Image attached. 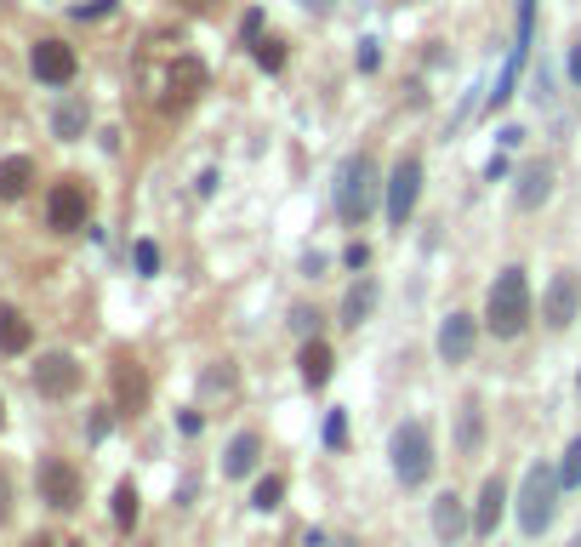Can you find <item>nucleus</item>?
I'll return each instance as SVG.
<instances>
[{"instance_id": "9b49d317", "label": "nucleus", "mask_w": 581, "mask_h": 547, "mask_svg": "<svg viewBox=\"0 0 581 547\" xmlns=\"http://www.w3.org/2000/svg\"><path fill=\"white\" fill-rule=\"evenodd\" d=\"M86 206H91V200H86V183H57V189H52V200H46V217H52V228L57 234H69V228H86Z\"/></svg>"}, {"instance_id": "cd10ccee", "label": "nucleus", "mask_w": 581, "mask_h": 547, "mask_svg": "<svg viewBox=\"0 0 581 547\" xmlns=\"http://www.w3.org/2000/svg\"><path fill=\"white\" fill-rule=\"evenodd\" d=\"M137 274H160V245H154V240H137Z\"/></svg>"}, {"instance_id": "dca6fc26", "label": "nucleus", "mask_w": 581, "mask_h": 547, "mask_svg": "<svg viewBox=\"0 0 581 547\" xmlns=\"http://www.w3.org/2000/svg\"><path fill=\"white\" fill-rule=\"evenodd\" d=\"M479 445H484V405H479V394H467L462 411H457V450L462 457H479Z\"/></svg>"}, {"instance_id": "2f4dec72", "label": "nucleus", "mask_w": 581, "mask_h": 547, "mask_svg": "<svg viewBox=\"0 0 581 547\" xmlns=\"http://www.w3.org/2000/svg\"><path fill=\"white\" fill-rule=\"evenodd\" d=\"M6 519H12V479L0 474V525H6Z\"/></svg>"}, {"instance_id": "20e7f679", "label": "nucleus", "mask_w": 581, "mask_h": 547, "mask_svg": "<svg viewBox=\"0 0 581 547\" xmlns=\"http://www.w3.org/2000/svg\"><path fill=\"white\" fill-rule=\"evenodd\" d=\"M559 467H530L525 484H519V530L525 536H542L547 525H553V513H559Z\"/></svg>"}, {"instance_id": "b1692460", "label": "nucleus", "mask_w": 581, "mask_h": 547, "mask_svg": "<svg viewBox=\"0 0 581 547\" xmlns=\"http://www.w3.org/2000/svg\"><path fill=\"white\" fill-rule=\"evenodd\" d=\"M279 496H286V479H279V474H262L257 491H251V508H257V513H274Z\"/></svg>"}, {"instance_id": "f8f14e48", "label": "nucleus", "mask_w": 581, "mask_h": 547, "mask_svg": "<svg viewBox=\"0 0 581 547\" xmlns=\"http://www.w3.org/2000/svg\"><path fill=\"white\" fill-rule=\"evenodd\" d=\"M501 508H508V479L491 474V479L479 484V502H474V536H479V542H491V536H496Z\"/></svg>"}, {"instance_id": "39448f33", "label": "nucleus", "mask_w": 581, "mask_h": 547, "mask_svg": "<svg viewBox=\"0 0 581 547\" xmlns=\"http://www.w3.org/2000/svg\"><path fill=\"white\" fill-rule=\"evenodd\" d=\"M416 200H422V160L416 154H399V166L388 171V223L394 228H405L411 223V211H416Z\"/></svg>"}, {"instance_id": "f257e3e1", "label": "nucleus", "mask_w": 581, "mask_h": 547, "mask_svg": "<svg viewBox=\"0 0 581 547\" xmlns=\"http://www.w3.org/2000/svg\"><path fill=\"white\" fill-rule=\"evenodd\" d=\"M382 194H388V183H382V171H376V160L371 154H348L342 171H337V217L348 228H365Z\"/></svg>"}, {"instance_id": "412c9836", "label": "nucleus", "mask_w": 581, "mask_h": 547, "mask_svg": "<svg viewBox=\"0 0 581 547\" xmlns=\"http://www.w3.org/2000/svg\"><path fill=\"white\" fill-rule=\"evenodd\" d=\"M296 365H303V382H308V388H325V382H331V365H337V359H331V342H320V337L303 342V359H296Z\"/></svg>"}, {"instance_id": "473e14b6", "label": "nucleus", "mask_w": 581, "mask_h": 547, "mask_svg": "<svg viewBox=\"0 0 581 547\" xmlns=\"http://www.w3.org/2000/svg\"><path fill=\"white\" fill-rule=\"evenodd\" d=\"M103 12H115V0H91V6H81L74 18H103Z\"/></svg>"}, {"instance_id": "a211bd4d", "label": "nucleus", "mask_w": 581, "mask_h": 547, "mask_svg": "<svg viewBox=\"0 0 581 547\" xmlns=\"http://www.w3.org/2000/svg\"><path fill=\"white\" fill-rule=\"evenodd\" d=\"M29 189H35V160H29V154L0 160V200H23Z\"/></svg>"}, {"instance_id": "2eb2a0df", "label": "nucleus", "mask_w": 581, "mask_h": 547, "mask_svg": "<svg viewBox=\"0 0 581 547\" xmlns=\"http://www.w3.org/2000/svg\"><path fill=\"white\" fill-rule=\"evenodd\" d=\"M200 86H206V69H200L194 57H183V64L171 69V81H166V108H188L200 98Z\"/></svg>"}, {"instance_id": "c03bdc74", "label": "nucleus", "mask_w": 581, "mask_h": 547, "mask_svg": "<svg viewBox=\"0 0 581 547\" xmlns=\"http://www.w3.org/2000/svg\"><path fill=\"white\" fill-rule=\"evenodd\" d=\"M576 388H581V382H576Z\"/></svg>"}, {"instance_id": "c85d7f7f", "label": "nucleus", "mask_w": 581, "mask_h": 547, "mask_svg": "<svg viewBox=\"0 0 581 547\" xmlns=\"http://www.w3.org/2000/svg\"><path fill=\"white\" fill-rule=\"evenodd\" d=\"M325 445H331V450L348 445V422H342V411H331V422H325Z\"/></svg>"}, {"instance_id": "e433bc0d", "label": "nucleus", "mask_w": 581, "mask_h": 547, "mask_svg": "<svg viewBox=\"0 0 581 547\" xmlns=\"http://www.w3.org/2000/svg\"><path fill=\"white\" fill-rule=\"evenodd\" d=\"M331 6H337V0H303V12H313V18H325Z\"/></svg>"}, {"instance_id": "c756f323", "label": "nucleus", "mask_w": 581, "mask_h": 547, "mask_svg": "<svg viewBox=\"0 0 581 547\" xmlns=\"http://www.w3.org/2000/svg\"><path fill=\"white\" fill-rule=\"evenodd\" d=\"M342 257H348V269H365V262H371V245H365V240H354Z\"/></svg>"}, {"instance_id": "a19ab883", "label": "nucleus", "mask_w": 581, "mask_h": 547, "mask_svg": "<svg viewBox=\"0 0 581 547\" xmlns=\"http://www.w3.org/2000/svg\"><path fill=\"white\" fill-rule=\"evenodd\" d=\"M188 6H194V12H200V6H217V0H188Z\"/></svg>"}, {"instance_id": "f3484780", "label": "nucleus", "mask_w": 581, "mask_h": 547, "mask_svg": "<svg viewBox=\"0 0 581 547\" xmlns=\"http://www.w3.org/2000/svg\"><path fill=\"white\" fill-rule=\"evenodd\" d=\"M467 530H474V525H467V513H462V502H457V496H439V502H433V536L439 542H445V547H457L462 536H467Z\"/></svg>"}, {"instance_id": "9d476101", "label": "nucleus", "mask_w": 581, "mask_h": 547, "mask_svg": "<svg viewBox=\"0 0 581 547\" xmlns=\"http://www.w3.org/2000/svg\"><path fill=\"white\" fill-rule=\"evenodd\" d=\"M29 69H35V81H46V86H69V81H74V46H63V40H35Z\"/></svg>"}, {"instance_id": "6e6552de", "label": "nucleus", "mask_w": 581, "mask_h": 547, "mask_svg": "<svg viewBox=\"0 0 581 547\" xmlns=\"http://www.w3.org/2000/svg\"><path fill=\"white\" fill-rule=\"evenodd\" d=\"M81 382H86V371H81V359L74 354H40V365H35V388L46 399H69V394H81Z\"/></svg>"}, {"instance_id": "423d86ee", "label": "nucleus", "mask_w": 581, "mask_h": 547, "mask_svg": "<svg viewBox=\"0 0 581 547\" xmlns=\"http://www.w3.org/2000/svg\"><path fill=\"white\" fill-rule=\"evenodd\" d=\"M576 314H581V274L559 269L542 291V320H547V331H570Z\"/></svg>"}, {"instance_id": "0eeeda50", "label": "nucleus", "mask_w": 581, "mask_h": 547, "mask_svg": "<svg viewBox=\"0 0 581 547\" xmlns=\"http://www.w3.org/2000/svg\"><path fill=\"white\" fill-rule=\"evenodd\" d=\"M35 484H40V502L46 508H81V474H74L63 457H40V474H35Z\"/></svg>"}, {"instance_id": "c9c22d12", "label": "nucleus", "mask_w": 581, "mask_h": 547, "mask_svg": "<svg viewBox=\"0 0 581 547\" xmlns=\"http://www.w3.org/2000/svg\"><path fill=\"white\" fill-rule=\"evenodd\" d=\"M303 274L320 279V274H325V257H320V252H308V257H303Z\"/></svg>"}, {"instance_id": "79ce46f5", "label": "nucleus", "mask_w": 581, "mask_h": 547, "mask_svg": "<svg viewBox=\"0 0 581 547\" xmlns=\"http://www.w3.org/2000/svg\"><path fill=\"white\" fill-rule=\"evenodd\" d=\"M0 422H6V405H0Z\"/></svg>"}, {"instance_id": "4c0bfd02", "label": "nucleus", "mask_w": 581, "mask_h": 547, "mask_svg": "<svg viewBox=\"0 0 581 547\" xmlns=\"http://www.w3.org/2000/svg\"><path fill=\"white\" fill-rule=\"evenodd\" d=\"M570 81L581 86V40H576V52H570Z\"/></svg>"}, {"instance_id": "4be33fe9", "label": "nucleus", "mask_w": 581, "mask_h": 547, "mask_svg": "<svg viewBox=\"0 0 581 547\" xmlns=\"http://www.w3.org/2000/svg\"><path fill=\"white\" fill-rule=\"evenodd\" d=\"M29 337H35V331H29V320L12 303H0V354H23Z\"/></svg>"}, {"instance_id": "f03ea898", "label": "nucleus", "mask_w": 581, "mask_h": 547, "mask_svg": "<svg viewBox=\"0 0 581 547\" xmlns=\"http://www.w3.org/2000/svg\"><path fill=\"white\" fill-rule=\"evenodd\" d=\"M484 325H491V337H501V342L525 337V325H530V279H525V269H501L496 274L491 296H484Z\"/></svg>"}, {"instance_id": "aec40b11", "label": "nucleus", "mask_w": 581, "mask_h": 547, "mask_svg": "<svg viewBox=\"0 0 581 547\" xmlns=\"http://www.w3.org/2000/svg\"><path fill=\"white\" fill-rule=\"evenodd\" d=\"M371 308H376V279H354L348 296H342V325L359 331V325L371 320Z\"/></svg>"}, {"instance_id": "5701e85b", "label": "nucleus", "mask_w": 581, "mask_h": 547, "mask_svg": "<svg viewBox=\"0 0 581 547\" xmlns=\"http://www.w3.org/2000/svg\"><path fill=\"white\" fill-rule=\"evenodd\" d=\"M52 132H57V137H81V132H86V103L69 98V103L52 115Z\"/></svg>"}, {"instance_id": "58836bf2", "label": "nucleus", "mask_w": 581, "mask_h": 547, "mask_svg": "<svg viewBox=\"0 0 581 547\" xmlns=\"http://www.w3.org/2000/svg\"><path fill=\"white\" fill-rule=\"evenodd\" d=\"M23 547H57V542H52V536H29Z\"/></svg>"}, {"instance_id": "ddd939ff", "label": "nucleus", "mask_w": 581, "mask_h": 547, "mask_svg": "<svg viewBox=\"0 0 581 547\" xmlns=\"http://www.w3.org/2000/svg\"><path fill=\"white\" fill-rule=\"evenodd\" d=\"M547 194H553V166L530 160V166L519 171V189H513V206H519V211H536V206H547Z\"/></svg>"}, {"instance_id": "bb28decb", "label": "nucleus", "mask_w": 581, "mask_h": 547, "mask_svg": "<svg viewBox=\"0 0 581 547\" xmlns=\"http://www.w3.org/2000/svg\"><path fill=\"white\" fill-rule=\"evenodd\" d=\"M257 64L269 74H279V69H286V46H279V40H257Z\"/></svg>"}, {"instance_id": "7ed1b4c3", "label": "nucleus", "mask_w": 581, "mask_h": 547, "mask_svg": "<svg viewBox=\"0 0 581 547\" xmlns=\"http://www.w3.org/2000/svg\"><path fill=\"white\" fill-rule=\"evenodd\" d=\"M388 457H394V479L405 484V491H416V484H428L433 479V428L422 416L411 422H399L394 428V440H388Z\"/></svg>"}, {"instance_id": "ea45409f", "label": "nucleus", "mask_w": 581, "mask_h": 547, "mask_svg": "<svg viewBox=\"0 0 581 547\" xmlns=\"http://www.w3.org/2000/svg\"><path fill=\"white\" fill-rule=\"evenodd\" d=\"M325 547H359V542L354 536H337V542H325Z\"/></svg>"}, {"instance_id": "a878e982", "label": "nucleus", "mask_w": 581, "mask_h": 547, "mask_svg": "<svg viewBox=\"0 0 581 547\" xmlns=\"http://www.w3.org/2000/svg\"><path fill=\"white\" fill-rule=\"evenodd\" d=\"M559 484H564V491H576V484H581V433H576L570 445H564V462H559Z\"/></svg>"}, {"instance_id": "7c9ffc66", "label": "nucleus", "mask_w": 581, "mask_h": 547, "mask_svg": "<svg viewBox=\"0 0 581 547\" xmlns=\"http://www.w3.org/2000/svg\"><path fill=\"white\" fill-rule=\"evenodd\" d=\"M376 64H382V52H376V40H365V46H359V69H365V74H371Z\"/></svg>"}, {"instance_id": "f704fd0d", "label": "nucleus", "mask_w": 581, "mask_h": 547, "mask_svg": "<svg viewBox=\"0 0 581 547\" xmlns=\"http://www.w3.org/2000/svg\"><path fill=\"white\" fill-rule=\"evenodd\" d=\"M313 320H320L313 308H296V314H291V325H296V331H313Z\"/></svg>"}, {"instance_id": "6ab92c4d", "label": "nucleus", "mask_w": 581, "mask_h": 547, "mask_svg": "<svg viewBox=\"0 0 581 547\" xmlns=\"http://www.w3.org/2000/svg\"><path fill=\"white\" fill-rule=\"evenodd\" d=\"M115 394H120V411H143L149 382H143V371H137L132 359H115Z\"/></svg>"}, {"instance_id": "72a5a7b5", "label": "nucleus", "mask_w": 581, "mask_h": 547, "mask_svg": "<svg viewBox=\"0 0 581 547\" xmlns=\"http://www.w3.org/2000/svg\"><path fill=\"white\" fill-rule=\"evenodd\" d=\"M257 29H262V12H245V23H240V35H245V40H257Z\"/></svg>"}, {"instance_id": "37998d69", "label": "nucleus", "mask_w": 581, "mask_h": 547, "mask_svg": "<svg viewBox=\"0 0 581 547\" xmlns=\"http://www.w3.org/2000/svg\"><path fill=\"white\" fill-rule=\"evenodd\" d=\"M399 6H405V0H399Z\"/></svg>"}, {"instance_id": "393cba45", "label": "nucleus", "mask_w": 581, "mask_h": 547, "mask_svg": "<svg viewBox=\"0 0 581 547\" xmlns=\"http://www.w3.org/2000/svg\"><path fill=\"white\" fill-rule=\"evenodd\" d=\"M115 525H120V530L137 525V484H132V479L115 484Z\"/></svg>"}, {"instance_id": "4468645a", "label": "nucleus", "mask_w": 581, "mask_h": 547, "mask_svg": "<svg viewBox=\"0 0 581 547\" xmlns=\"http://www.w3.org/2000/svg\"><path fill=\"white\" fill-rule=\"evenodd\" d=\"M257 462H262V433H234V440H228V457H223V474L228 479H251V474H257Z\"/></svg>"}, {"instance_id": "1a4fd4ad", "label": "nucleus", "mask_w": 581, "mask_h": 547, "mask_svg": "<svg viewBox=\"0 0 581 547\" xmlns=\"http://www.w3.org/2000/svg\"><path fill=\"white\" fill-rule=\"evenodd\" d=\"M474 342H479L474 314H450L445 325H439L433 348H439V359H445V365H467V359H474Z\"/></svg>"}]
</instances>
